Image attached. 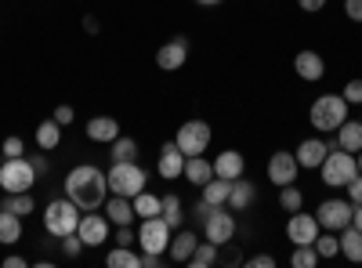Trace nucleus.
Here are the masks:
<instances>
[{
  "label": "nucleus",
  "instance_id": "nucleus-45",
  "mask_svg": "<svg viewBox=\"0 0 362 268\" xmlns=\"http://www.w3.org/2000/svg\"><path fill=\"white\" fill-rule=\"evenodd\" d=\"M247 264H250V268H272V264H276V257H272V254H257V257H250Z\"/></svg>",
  "mask_w": 362,
  "mask_h": 268
},
{
  "label": "nucleus",
  "instance_id": "nucleus-3",
  "mask_svg": "<svg viewBox=\"0 0 362 268\" xmlns=\"http://www.w3.org/2000/svg\"><path fill=\"white\" fill-rule=\"evenodd\" d=\"M319 174H322V185L326 189H344L351 177L358 174V163H355V153H344V148H329L326 153V160H322V167H319Z\"/></svg>",
  "mask_w": 362,
  "mask_h": 268
},
{
  "label": "nucleus",
  "instance_id": "nucleus-52",
  "mask_svg": "<svg viewBox=\"0 0 362 268\" xmlns=\"http://www.w3.org/2000/svg\"><path fill=\"white\" fill-rule=\"evenodd\" d=\"M196 4H206L210 8V4H221V0H196Z\"/></svg>",
  "mask_w": 362,
  "mask_h": 268
},
{
  "label": "nucleus",
  "instance_id": "nucleus-31",
  "mask_svg": "<svg viewBox=\"0 0 362 268\" xmlns=\"http://www.w3.org/2000/svg\"><path fill=\"white\" fill-rule=\"evenodd\" d=\"M105 264L109 268H141V254H134L131 247H116V250H109Z\"/></svg>",
  "mask_w": 362,
  "mask_h": 268
},
{
  "label": "nucleus",
  "instance_id": "nucleus-22",
  "mask_svg": "<svg viewBox=\"0 0 362 268\" xmlns=\"http://www.w3.org/2000/svg\"><path fill=\"white\" fill-rule=\"evenodd\" d=\"M87 138H90V141H105V145H112V141L119 138V124L112 120V116H90Z\"/></svg>",
  "mask_w": 362,
  "mask_h": 268
},
{
  "label": "nucleus",
  "instance_id": "nucleus-48",
  "mask_svg": "<svg viewBox=\"0 0 362 268\" xmlns=\"http://www.w3.org/2000/svg\"><path fill=\"white\" fill-rule=\"evenodd\" d=\"M25 264H29V261L18 257V254H8V257H4V268H25Z\"/></svg>",
  "mask_w": 362,
  "mask_h": 268
},
{
  "label": "nucleus",
  "instance_id": "nucleus-47",
  "mask_svg": "<svg viewBox=\"0 0 362 268\" xmlns=\"http://www.w3.org/2000/svg\"><path fill=\"white\" fill-rule=\"evenodd\" d=\"M297 4L305 8V11H322V8H326V0H297Z\"/></svg>",
  "mask_w": 362,
  "mask_h": 268
},
{
  "label": "nucleus",
  "instance_id": "nucleus-14",
  "mask_svg": "<svg viewBox=\"0 0 362 268\" xmlns=\"http://www.w3.org/2000/svg\"><path fill=\"white\" fill-rule=\"evenodd\" d=\"M185 62H189V40H185V37H174V40H167V44L156 51V66H160L163 73H177Z\"/></svg>",
  "mask_w": 362,
  "mask_h": 268
},
{
  "label": "nucleus",
  "instance_id": "nucleus-19",
  "mask_svg": "<svg viewBox=\"0 0 362 268\" xmlns=\"http://www.w3.org/2000/svg\"><path fill=\"white\" fill-rule=\"evenodd\" d=\"M199 247V235L189 232V228H177V235H170V247H167V257L177 261V264H189L192 250Z\"/></svg>",
  "mask_w": 362,
  "mask_h": 268
},
{
  "label": "nucleus",
  "instance_id": "nucleus-28",
  "mask_svg": "<svg viewBox=\"0 0 362 268\" xmlns=\"http://www.w3.org/2000/svg\"><path fill=\"white\" fill-rule=\"evenodd\" d=\"M228 196H232V182H228V177H218V174H214V177L203 185V203H210V206H225Z\"/></svg>",
  "mask_w": 362,
  "mask_h": 268
},
{
  "label": "nucleus",
  "instance_id": "nucleus-11",
  "mask_svg": "<svg viewBox=\"0 0 362 268\" xmlns=\"http://www.w3.org/2000/svg\"><path fill=\"white\" fill-rule=\"evenodd\" d=\"M319 232H322L319 218H315V214H305V211H293L290 221H286V240H290L293 247H312Z\"/></svg>",
  "mask_w": 362,
  "mask_h": 268
},
{
  "label": "nucleus",
  "instance_id": "nucleus-13",
  "mask_svg": "<svg viewBox=\"0 0 362 268\" xmlns=\"http://www.w3.org/2000/svg\"><path fill=\"white\" fill-rule=\"evenodd\" d=\"M76 235L83 240V247H102L109 240V218L105 214H95V211H83L80 214V225H76Z\"/></svg>",
  "mask_w": 362,
  "mask_h": 268
},
{
  "label": "nucleus",
  "instance_id": "nucleus-40",
  "mask_svg": "<svg viewBox=\"0 0 362 268\" xmlns=\"http://www.w3.org/2000/svg\"><path fill=\"white\" fill-rule=\"evenodd\" d=\"M62 250H66V257H80V250H83V240L76 232H69V235H62Z\"/></svg>",
  "mask_w": 362,
  "mask_h": 268
},
{
  "label": "nucleus",
  "instance_id": "nucleus-42",
  "mask_svg": "<svg viewBox=\"0 0 362 268\" xmlns=\"http://www.w3.org/2000/svg\"><path fill=\"white\" fill-rule=\"evenodd\" d=\"M73 116H76V112H73V105H54V120L62 124V127H69V124H73Z\"/></svg>",
  "mask_w": 362,
  "mask_h": 268
},
{
  "label": "nucleus",
  "instance_id": "nucleus-25",
  "mask_svg": "<svg viewBox=\"0 0 362 268\" xmlns=\"http://www.w3.org/2000/svg\"><path fill=\"white\" fill-rule=\"evenodd\" d=\"M257 199V189L247 182V177H235V182H232V196H228V203L225 206H232V211L239 214V211H247V206Z\"/></svg>",
  "mask_w": 362,
  "mask_h": 268
},
{
  "label": "nucleus",
  "instance_id": "nucleus-43",
  "mask_svg": "<svg viewBox=\"0 0 362 268\" xmlns=\"http://www.w3.org/2000/svg\"><path fill=\"white\" fill-rule=\"evenodd\" d=\"M116 243H119V247H131V243H138V235L131 232V225H119V232H116Z\"/></svg>",
  "mask_w": 362,
  "mask_h": 268
},
{
  "label": "nucleus",
  "instance_id": "nucleus-39",
  "mask_svg": "<svg viewBox=\"0 0 362 268\" xmlns=\"http://www.w3.org/2000/svg\"><path fill=\"white\" fill-rule=\"evenodd\" d=\"M341 95H344L348 105H362V80H348Z\"/></svg>",
  "mask_w": 362,
  "mask_h": 268
},
{
  "label": "nucleus",
  "instance_id": "nucleus-4",
  "mask_svg": "<svg viewBox=\"0 0 362 268\" xmlns=\"http://www.w3.org/2000/svg\"><path fill=\"white\" fill-rule=\"evenodd\" d=\"M76 225H80V206L69 196L66 199H51L44 206V228L54 235V240H62V235L76 232Z\"/></svg>",
  "mask_w": 362,
  "mask_h": 268
},
{
  "label": "nucleus",
  "instance_id": "nucleus-36",
  "mask_svg": "<svg viewBox=\"0 0 362 268\" xmlns=\"http://www.w3.org/2000/svg\"><path fill=\"white\" fill-rule=\"evenodd\" d=\"M181 199L177 196H163V221L170 225V228H181Z\"/></svg>",
  "mask_w": 362,
  "mask_h": 268
},
{
  "label": "nucleus",
  "instance_id": "nucleus-5",
  "mask_svg": "<svg viewBox=\"0 0 362 268\" xmlns=\"http://www.w3.org/2000/svg\"><path fill=\"white\" fill-rule=\"evenodd\" d=\"M105 182H109V192H116V196H131V199H134V196L145 189L148 174L138 167V160H131V163H112L109 174H105Z\"/></svg>",
  "mask_w": 362,
  "mask_h": 268
},
{
  "label": "nucleus",
  "instance_id": "nucleus-29",
  "mask_svg": "<svg viewBox=\"0 0 362 268\" xmlns=\"http://www.w3.org/2000/svg\"><path fill=\"white\" fill-rule=\"evenodd\" d=\"M58 141H62V124L51 116V120H44L37 127V145L44 148V153H51V148H58Z\"/></svg>",
  "mask_w": 362,
  "mask_h": 268
},
{
  "label": "nucleus",
  "instance_id": "nucleus-41",
  "mask_svg": "<svg viewBox=\"0 0 362 268\" xmlns=\"http://www.w3.org/2000/svg\"><path fill=\"white\" fill-rule=\"evenodd\" d=\"M344 189H348V199L358 206V203H362V174H355V177H351V182H348Z\"/></svg>",
  "mask_w": 362,
  "mask_h": 268
},
{
  "label": "nucleus",
  "instance_id": "nucleus-37",
  "mask_svg": "<svg viewBox=\"0 0 362 268\" xmlns=\"http://www.w3.org/2000/svg\"><path fill=\"white\" fill-rule=\"evenodd\" d=\"M322 257L315 254V247H293V257H290V264L293 268H315Z\"/></svg>",
  "mask_w": 362,
  "mask_h": 268
},
{
  "label": "nucleus",
  "instance_id": "nucleus-32",
  "mask_svg": "<svg viewBox=\"0 0 362 268\" xmlns=\"http://www.w3.org/2000/svg\"><path fill=\"white\" fill-rule=\"evenodd\" d=\"M312 247H315V254H319L322 261H329V257H337V254H341V243H337V235L329 232V228L315 235V243H312Z\"/></svg>",
  "mask_w": 362,
  "mask_h": 268
},
{
  "label": "nucleus",
  "instance_id": "nucleus-21",
  "mask_svg": "<svg viewBox=\"0 0 362 268\" xmlns=\"http://www.w3.org/2000/svg\"><path fill=\"white\" fill-rule=\"evenodd\" d=\"M337 243H341V257H348L351 264H362V228L344 225L341 235H337Z\"/></svg>",
  "mask_w": 362,
  "mask_h": 268
},
{
  "label": "nucleus",
  "instance_id": "nucleus-9",
  "mask_svg": "<svg viewBox=\"0 0 362 268\" xmlns=\"http://www.w3.org/2000/svg\"><path fill=\"white\" fill-rule=\"evenodd\" d=\"M203 232L214 247H228L235 235V214L225 211V206H210V214L203 218Z\"/></svg>",
  "mask_w": 362,
  "mask_h": 268
},
{
  "label": "nucleus",
  "instance_id": "nucleus-2",
  "mask_svg": "<svg viewBox=\"0 0 362 268\" xmlns=\"http://www.w3.org/2000/svg\"><path fill=\"white\" fill-rule=\"evenodd\" d=\"M308 120L319 134H329V131H337L344 120H348V102L344 95H319L308 109Z\"/></svg>",
  "mask_w": 362,
  "mask_h": 268
},
{
  "label": "nucleus",
  "instance_id": "nucleus-20",
  "mask_svg": "<svg viewBox=\"0 0 362 268\" xmlns=\"http://www.w3.org/2000/svg\"><path fill=\"white\" fill-rule=\"evenodd\" d=\"M243 170H247V160H243V153H235V148H225V153L214 160V174L218 177H228V182L243 177Z\"/></svg>",
  "mask_w": 362,
  "mask_h": 268
},
{
  "label": "nucleus",
  "instance_id": "nucleus-26",
  "mask_svg": "<svg viewBox=\"0 0 362 268\" xmlns=\"http://www.w3.org/2000/svg\"><path fill=\"white\" fill-rule=\"evenodd\" d=\"M131 203H134V214H138L141 221H145V218H160V214H163V196L148 192V189H141Z\"/></svg>",
  "mask_w": 362,
  "mask_h": 268
},
{
  "label": "nucleus",
  "instance_id": "nucleus-15",
  "mask_svg": "<svg viewBox=\"0 0 362 268\" xmlns=\"http://www.w3.org/2000/svg\"><path fill=\"white\" fill-rule=\"evenodd\" d=\"M329 141H322V138H305L297 145V163H300V170H319L322 167V160H326V153H329Z\"/></svg>",
  "mask_w": 362,
  "mask_h": 268
},
{
  "label": "nucleus",
  "instance_id": "nucleus-18",
  "mask_svg": "<svg viewBox=\"0 0 362 268\" xmlns=\"http://www.w3.org/2000/svg\"><path fill=\"white\" fill-rule=\"evenodd\" d=\"M160 177H167V182H174V177H181V170H185V153L177 148V141H167L160 148V163H156Z\"/></svg>",
  "mask_w": 362,
  "mask_h": 268
},
{
  "label": "nucleus",
  "instance_id": "nucleus-49",
  "mask_svg": "<svg viewBox=\"0 0 362 268\" xmlns=\"http://www.w3.org/2000/svg\"><path fill=\"white\" fill-rule=\"evenodd\" d=\"M29 163H33L37 174H47V160H44V156H29Z\"/></svg>",
  "mask_w": 362,
  "mask_h": 268
},
{
  "label": "nucleus",
  "instance_id": "nucleus-6",
  "mask_svg": "<svg viewBox=\"0 0 362 268\" xmlns=\"http://www.w3.org/2000/svg\"><path fill=\"white\" fill-rule=\"evenodd\" d=\"M37 170H33V163H29L25 156H11V160H4L0 163V189H4L8 196L11 192H29L37 185Z\"/></svg>",
  "mask_w": 362,
  "mask_h": 268
},
{
  "label": "nucleus",
  "instance_id": "nucleus-16",
  "mask_svg": "<svg viewBox=\"0 0 362 268\" xmlns=\"http://www.w3.org/2000/svg\"><path fill=\"white\" fill-rule=\"evenodd\" d=\"M102 211H105V218H109V225H131L138 214H134V203H131V196H116V192H109V199L102 203Z\"/></svg>",
  "mask_w": 362,
  "mask_h": 268
},
{
  "label": "nucleus",
  "instance_id": "nucleus-27",
  "mask_svg": "<svg viewBox=\"0 0 362 268\" xmlns=\"http://www.w3.org/2000/svg\"><path fill=\"white\" fill-rule=\"evenodd\" d=\"M22 240V218L15 211H8V206H0V243L11 247Z\"/></svg>",
  "mask_w": 362,
  "mask_h": 268
},
{
  "label": "nucleus",
  "instance_id": "nucleus-34",
  "mask_svg": "<svg viewBox=\"0 0 362 268\" xmlns=\"http://www.w3.org/2000/svg\"><path fill=\"white\" fill-rule=\"evenodd\" d=\"M189 264H192V268H210V264H218V247L210 243V240H206V243H199V247L192 250Z\"/></svg>",
  "mask_w": 362,
  "mask_h": 268
},
{
  "label": "nucleus",
  "instance_id": "nucleus-17",
  "mask_svg": "<svg viewBox=\"0 0 362 268\" xmlns=\"http://www.w3.org/2000/svg\"><path fill=\"white\" fill-rule=\"evenodd\" d=\"M293 69H297L300 80H308V83H315V80L326 76V62H322L319 51H297L293 54Z\"/></svg>",
  "mask_w": 362,
  "mask_h": 268
},
{
  "label": "nucleus",
  "instance_id": "nucleus-51",
  "mask_svg": "<svg viewBox=\"0 0 362 268\" xmlns=\"http://www.w3.org/2000/svg\"><path fill=\"white\" fill-rule=\"evenodd\" d=\"M351 225H355V228H362V203L355 206V218H351Z\"/></svg>",
  "mask_w": 362,
  "mask_h": 268
},
{
  "label": "nucleus",
  "instance_id": "nucleus-23",
  "mask_svg": "<svg viewBox=\"0 0 362 268\" xmlns=\"http://www.w3.org/2000/svg\"><path fill=\"white\" fill-rule=\"evenodd\" d=\"M181 174L189 177V185H199L203 189L210 177H214V163H210L206 156H185V170H181Z\"/></svg>",
  "mask_w": 362,
  "mask_h": 268
},
{
  "label": "nucleus",
  "instance_id": "nucleus-7",
  "mask_svg": "<svg viewBox=\"0 0 362 268\" xmlns=\"http://www.w3.org/2000/svg\"><path fill=\"white\" fill-rule=\"evenodd\" d=\"M170 235H174V228L163 221V214L160 218H145L141 228H138V247H141V254H167Z\"/></svg>",
  "mask_w": 362,
  "mask_h": 268
},
{
  "label": "nucleus",
  "instance_id": "nucleus-24",
  "mask_svg": "<svg viewBox=\"0 0 362 268\" xmlns=\"http://www.w3.org/2000/svg\"><path fill=\"white\" fill-rule=\"evenodd\" d=\"M337 148H344V153H362V120H344L337 127Z\"/></svg>",
  "mask_w": 362,
  "mask_h": 268
},
{
  "label": "nucleus",
  "instance_id": "nucleus-50",
  "mask_svg": "<svg viewBox=\"0 0 362 268\" xmlns=\"http://www.w3.org/2000/svg\"><path fill=\"white\" fill-rule=\"evenodd\" d=\"M83 29H87V33H98V18L87 15V18H83Z\"/></svg>",
  "mask_w": 362,
  "mask_h": 268
},
{
  "label": "nucleus",
  "instance_id": "nucleus-10",
  "mask_svg": "<svg viewBox=\"0 0 362 268\" xmlns=\"http://www.w3.org/2000/svg\"><path fill=\"white\" fill-rule=\"evenodd\" d=\"M315 218H319L322 228L341 232V228L351 225V218H355V203H351V199H322L319 211H315Z\"/></svg>",
  "mask_w": 362,
  "mask_h": 268
},
{
  "label": "nucleus",
  "instance_id": "nucleus-46",
  "mask_svg": "<svg viewBox=\"0 0 362 268\" xmlns=\"http://www.w3.org/2000/svg\"><path fill=\"white\" fill-rule=\"evenodd\" d=\"M163 264V254H141V268H156Z\"/></svg>",
  "mask_w": 362,
  "mask_h": 268
},
{
  "label": "nucleus",
  "instance_id": "nucleus-30",
  "mask_svg": "<svg viewBox=\"0 0 362 268\" xmlns=\"http://www.w3.org/2000/svg\"><path fill=\"white\" fill-rule=\"evenodd\" d=\"M109 160H112V163H131V160H138V141L127 138V134H119V138L112 141V148H109Z\"/></svg>",
  "mask_w": 362,
  "mask_h": 268
},
{
  "label": "nucleus",
  "instance_id": "nucleus-1",
  "mask_svg": "<svg viewBox=\"0 0 362 268\" xmlns=\"http://www.w3.org/2000/svg\"><path fill=\"white\" fill-rule=\"evenodd\" d=\"M66 196L80 206V211H102V203L109 199V182L105 170L95 163H80L66 174Z\"/></svg>",
  "mask_w": 362,
  "mask_h": 268
},
{
  "label": "nucleus",
  "instance_id": "nucleus-33",
  "mask_svg": "<svg viewBox=\"0 0 362 268\" xmlns=\"http://www.w3.org/2000/svg\"><path fill=\"white\" fill-rule=\"evenodd\" d=\"M4 206H8V211H15L18 218H25V214H33V211H37L33 192H11V196L4 199Z\"/></svg>",
  "mask_w": 362,
  "mask_h": 268
},
{
  "label": "nucleus",
  "instance_id": "nucleus-8",
  "mask_svg": "<svg viewBox=\"0 0 362 268\" xmlns=\"http://www.w3.org/2000/svg\"><path fill=\"white\" fill-rule=\"evenodd\" d=\"M174 141H177V148L185 156H203L206 148H210V124L206 120H185V124L177 127Z\"/></svg>",
  "mask_w": 362,
  "mask_h": 268
},
{
  "label": "nucleus",
  "instance_id": "nucleus-12",
  "mask_svg": "<svg viewBox=\"0 0 362 268\" xmlns=\"http://www.w3.org/2000/svg\"><path fill=\"white\" fill-rule=\"evenodd\" d=\"M297 170H300V163H297V156L293 153H283V148H279V153H272L268 156V182L272 185H293L297 182Z\"/></svg>",
  "mask_w": 362,
  "mask_h": 268
},
{
  "label": "nucleus",
  "instance_id": "nucleus-44",
  "mask_svg": "<svg viewBox=\"0 0 362 268\" xmlns=\"http://www.w3.org/2000/svg\"><path fill=\"white\" fill-rule=\"evenodd\" d=\"M344 15L351 22H362V0H344Z\"/></svg>",
  "mask_w": 362,
  "mask_h": 268
},
{
  "label": "nucleus",
  "instance_id": "nucleus-53",
  "mask_svg": "<svg viewBox=\"0 0 362 268\" xmlns=\"http://www.w3.org/2000/svg\"><path fill=\"white\" fill-rule=\"evenodd\" d=\"M355 163H358V174H362V153H355Z\"/></svg>",
  "mask_w": 362,
  "mask_h": 268
},
{
  "label": "nucleus",
  "instance_id": "nucleus-35",
  "mask_svg": "<svg viewBox=\"0 0 362 268\" xmlns=\"http://www.w3.org/2000/svg\"><path fill=\"white\" fill-rule=\"evenodd\" d=\"M279 206H283L286 214L300 211V206H305V192H300L297 185H283V189H279Z\"/></svg>",
  "mask_w": 362,
  "mask_h": 268
},
{
  "label": "nucleus",
  "instance_id": "nucleus-38",
  "mask_svg": "<svg viewBox=\"0 0 362 268\" xmlns=\"http://www.w3.org/2000/svg\"><path fill=\"white\" fill-rule=\"evenodd\" d=\"M0 153H4V160L22 156V153H25V141H22L18 134H11V138H4V145H0Z\"/></svg>",
  "mask_w": 362,
  "mask_h": 268
}]
</instances>
